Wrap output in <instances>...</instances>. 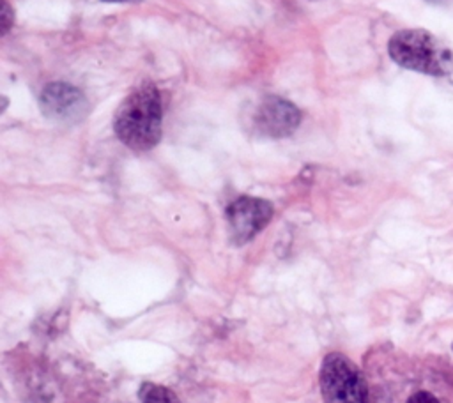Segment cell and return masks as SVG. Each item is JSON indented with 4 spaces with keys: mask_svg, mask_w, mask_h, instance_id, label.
I'll return each instance as SVG.
<instances>
[{
    "mask_svg": "<svg viewBox=\"0 0 453 403\" xmlns=\"http://www.w3.org/2000/svg\"><path fill=\"white\" fill-rule=\"evenodd\" d=\"M407 403H441V399L432 394L430 391H425V389H419L416 392H412L409 398H407Z\"/></svg>",
    "mask_w": 453,
    "mask_h": 403,
    "instance_id": "obj_8",
    "label": "cell"
},
{
    "mask_svg": "<svg viewBox=\"0 0 453 403\" xmlns=\"http://www.w3.org/2000/svg\"><path fill=\"white\" fill-rule=\"evenodd\" d=\"M273 203L257 196H239L226 207V223L235 244H246L260 233L273 217Z\"/></svg>",
    "mask_w": 453,
    "mask_h": 403,
    "instance_id": "obj_4",
    "label": "cell"
},
{
    "mask_svg": "<svg viewBox=\"0 0 453 403\" xmlns=\"http://www.w3.org/2000/svg\"><path fill=\"white\" fill-rule=\"evenodd\" d=\"M428 2H434V4H442V2H446V0H428Z\"/></svg>",
    "mask_w": 453,
    "mask_h": 403,
    "instance_id": "obj_10",
    "label": "cell"
},
{
    "mask_svg": "<svg viewBox=\"0 0 453 403\" xmlns=\"http://www.w3.org/2000/svg\"><path fill=\"white\" fill-rule=\"evenodd\" d=\"M104 2H124V0H104Z\"/></svg>",
    "mask_w": 453,
    "mask_h": 403,
    "instance_id": "obj_11",
    "label": "cell"
},
{
    "mask_svg": "<svg viewBox=\"0 0 453 403\" xmlns=\"http://www.w3.org/2000/svg\"><path fill=\"white\" fill-rule=\"evenodd\" d=\"M41 110L51 120L73 122L85 115L87 101L80 88L65 83L55 81L44 87L41 92Z\"/></svg>",
    "mask_w": 453,
    "mask_h": 403,
    "instance_id": "obj_6",
    "label": "cell"
},
{
    "mask_svg": "<svg viewBox=\"0 0 453 403\" xmlns=\"http://www.w3.org/2000/svg\"><path fill=\"white\" fill-rule=\"evenodd\" d=\"M0 19H2V35L7 34V30L12 25V11L9 7V4L5 0H2V12H0Z\"/></svg>",
    "mask_w": 453,
    "mask_h": 403,
    "instance_id": "obj_9",
    "label": "cell"
},
{
    "mask_svg": "<svg viewBox=\"0 0 453 403\" xmlns=\"http://www.w3.org/2000/svg\"><path fill=\"white\" fill-rule=\"evenodd\" d=\"M138 401L140 403H180V399L172 389L154 382H143L140 385Z\"/></svg>",
    "mask_w": 453,
    "mask_h": 403,
    "instance_id": "obj_7",
    "label": "cell"
},
{
    "mask_svg": "<svg viewBox=\"0 0 453 403\" xmlns=\"http://www.w3.org/2000/svg\"><path fill=\"white\" fill-rule=\"evenodd\" d=\"M161 118L159 90L147 81L122 101L113 117V131L126 147L150 150L161 140Z\"/></svg>",
    "mask_w": 453,
    "mask_h": 403,
    "instance_id": "obj_1",
    "label": "cell"
},
{
    "mask_svg": "<svg viewBox=\"0 0 453 403\" xmlns=\"http://www.w3.org/2000/svg\"><path fill=\"white\" fill-rule=\"evenodd\" d=\"M301 122V111L287 99L271 95L265 97L255 110L253 131L265 138L290 136Z\"/></svg>",
    "mask_w": 453,
    "mask_h": 403,
    "instance_id": "obj_5",
    "label": "cell"
},
{
    "mask_svg": "<svg viewBox=\"0 0 453 403\" xmlns=\"http://www.w3.org/2000/svg\"><path fill=\"white\" fill-rule=\"evenodd\" d=\"M388 53L393 62L409 71L430 76H446L453 71L451 49L423 28H405L393 34Z\"/></svg>",
    "mask_w": 453,
    "mask_h": 403,
    "instance_id": "obj_2",
    "label": "cell"
},
{
    "mask_svg": "<svg viewBox=\"0 0 453 403\" xmlns=\"http://www.w3.org/2000/svg\"><path fill=\"white\" fill-rule=\"evenodd\" d=\"M319 385L324 403H365L368 385L359 368L340 352H331L322 359Z\"/></svg>",
    "mask_w": 453,
    "mask_h": 403,
    "instance_id": "obj_3",
    "label": "cell"
}]
</instances>
